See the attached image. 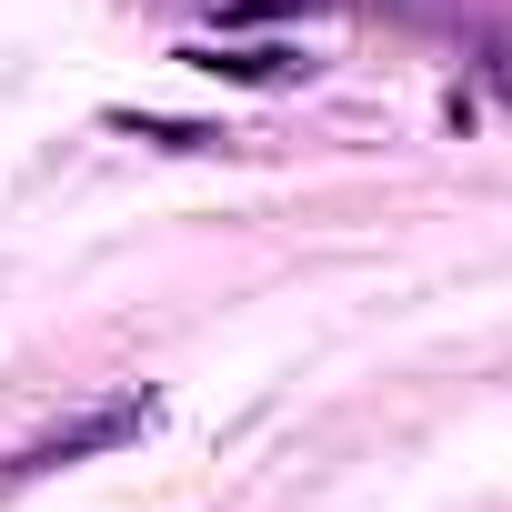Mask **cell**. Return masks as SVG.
Segmentation results:
<instances>
[{
	"label": "cell",
	"mask_w": 512,
	"mask_h": 512,
	"mask_svg": "<svg viewBox=\"0 0 512 512\" xmlns=\"http://www.w3.org/2000/svg\"><path fill=\"white\" fill-rule=\"evenodd\" d=\"M492 81H502V91H512V41H502V51H492Z\"/></svg>",
	"instance_id": "3"
},
{
	"label": "cell",
	"mask_w": 512,
	"mask_h": 512,
	"mask_svg": "<svg viewBox=\"0 0 512 512\" xmlns=\"http://www.w3.org/2000/svg\"><path fill=\"white\" fill-rule=\"evenodd\" d=\"M151 422H161V402H151V392H111V402H91V412H71V422L31 432L11 462H0V492H31V482H51V472H71V462H91V452H121V442H141Z\"/></svg>",
	"instance_id": "1"
},
{
	"label": "cell",
	"mask_w": 512,
	"mask_h": 512,
	"mask_svg": "<svg viewBox=\"0 0 512 512\" xmlns=\"http://www.w3.org/2000/svg\"><path fill=\"white\" fill-rule=\"evenodd\" d=\"M201 71H231V81H292L302 51H201Z\"/></svg>",
	"instance_id": "2"
}]
</instances>
